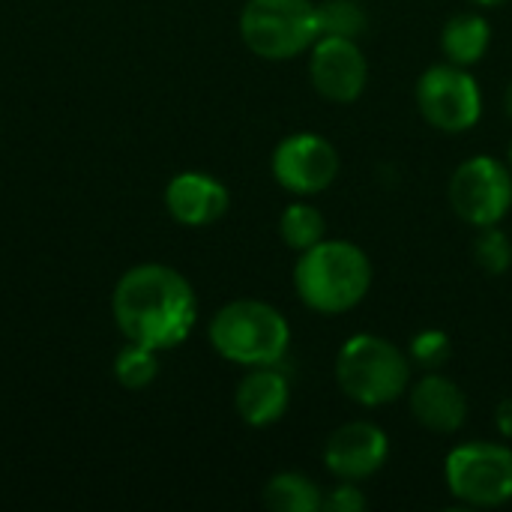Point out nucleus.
I'll list each match as a JSON object with an SVG mask.
<instances>
[{
  "mask_svg": "<svg viewBox=\"0 0 512 512\" xmlns=\"http://www.w3.org/2000/svg\"><path fill=\"white\" fill-rule=\"evenodd\" d=\"M114 324L126 342L168 351L186 342L198 321V300L183 273L168 264L126 270L111 294Z\"/></svg>",
  "mask_w": 512,
  "mask_h": 512,
  "instance_id": "nucleus-1",
  "label": "nucleus"
},
{
  "mask_svg": "<svg viewBox=\"0 0 512 512\" xmlns=\"http://www.w3.org/2000/svg\"><path fill=\"white\" fill-rule=\"evenodd\" d=\"M294 288L312 312L345 315L366 300L372 288V261L357 243L324 237L300 252L294 264Z\"/></svg>",
  "mask_w": 512,
  "mask_h": 512,
  "instance_id": "nucleus-2",
  "label": "nucleus"
},
{
  "mask_svg": "<svg viewBox=\"0 0 512 512\" xmlns=\"http://www.w3.org/2000/svg\"><path fill=\"white\" fill-rule=\"evenodd\" d=\"M213 351L237 366H276L285 360L291 345V327L285 315L252 297L225 303L207 327Z\"/></svg>",
  "mask_w": 512,
  "mask_h": 512,
  "instance_id": "nucleus-3",
  "label": "nucleus"
},
{
  "mask_svg": "<svg viewBox=\"0 0 512 512\" xmlns=\"http://www.w3.org/2000/svg\"><path fill=\"white\" fill-rule=\"evenodd\" d=\"M411 378L414 363L408 351L375 333L351 336L336 354V384L363 408H384L408 396Z\"/></svg>",
  "mask_w": 512,
  "mask_h": 512,
  "instance_id": "nucleus-4",
  "label": "nucleus"
},
{
  "mask_svg": "<svg viewBox=\"0 0 512 512\" xmlns=\"http://www.w3.org/2000/svg\"><path fill=\"white\" fill-rule=\"evenodd\" d=\"M321 36L318 3L312 0H246L240 39L261 60H291Z\"/></svg>",
  "mask_w": 512,
  "mask_h": 512,
  "instance_id": "nucleus-5",
  "label": "nucleus"
},
{
  "mask_svg": "<svg viewBox=\"0 0 512 512\" xmlns=\"http://www.w3.org/2000/svg\"><path fill=\"white\" fill-rule=\"evenodd\" d=\"M444 480L465 507H504L512 501V447L495 441L459 444L447 453Z\"/></svg>",
  "mask_w": 512,
  "mask_h": 512,
  "instance_id": "nucleus-6",
  "label": "nucleus"
},
{
  "mask_svg": "<svg viewBox=\"0 0 512 512\" xmlns=\"http://www.w3.org/2000/svg\"><path fill=\"white\" fill-rule=\"evenodd\" d=\"M417 108L432 129L462 135L483 117V93L477 78L456 63H438L417 81Z\"/></svg>",
  "mask_w": 512,
  "mask_h": 512,
  "instance_id": "nucleus-7",
  "label": "nucleus"
},
{
  "mask_svg": "<svg viewBox=\"0 0 512 512\" xmlns=\"http://www.w3.org/2000/svg\"><path fill=\"white\" fill-rule=\"evenodd\" d=\"M453 213L480 228L501 225L512 210V168L495 156H471L450 177Z\"/></svg>",
  "mask_w": 512,
  "mask_h": 512,
  "instance_id": "nucleus-8",
  "label": "nucleus"
},
{
  "mask_svg": "<svg viewBox=\"0 0 512 512\" xmlns=\"http://www.w3.org/2000/svg\"><path fill=\"white\" fill-rule=\"evenodd\" d=\"M339 165L336 147L315 132H294L282 138L270 159L276 183L300 198L330 189L339 177Z\"/></svg>",
  "mask_w": 512,
  "mask_h": 512,
  "instance_id": "nucleus-9",
  "label": "nucleus"
},
{
  "mask_svg": "<svg viewBox=\"0 0 512 512\" xmlns=\"http://www.w3.org/2000/svg\"><path fill=\"white\" fill-rule=\"evenodd\" d=\"M309 78L327 102L351 105L369 84V60L357 39L318 36V42L309 48Z\"/></svg>",
  "mask_w": 512,
  "mask_h": 512,
  "instance_id": "nucleus-10",
  "label": "nucleus"
},
{
  "mask_svg": "<svg viewBox=\"0 0 512 512\" xmlns=\"http://www.w3.org/2000/svg\"><path fill=\"white\" fill-rule=\"evenodd\" d=\"M390 459V438L369 420H351L339 426L324 444V465L336 480H369Z\"/></svg>",
  "mask_w": 512,
  "mask_h": 512,
  "instance_id": "nucleus-11",
  "label": "nucleus"
},
{
  "mask_svg": "<svg viewBox=\"0 0 512 512\" xmlns=\"http://www.w3.org/2000/svg\"><path fill=\"white\" fill-rule=\"evenodd\" d=\"M408 405L414 420L435 435H456L468 420L465 390L441 372H423L417 381H411Z\"/></svg>",
  "mask_w": 512,
  "mask_h": 512,
  "instance_id": "nucleus-12",
  "label": "nucleus"
},
{
  "mask_svg": "<svg viewBox=\"0 0 512 512\" xmlns=\"http://www.w3.org/2000/svg\"><path fill=\"white\" fill-rule=\"evenodd\" d=\"M231 195L225 183L204 171H183L165 186V207L186 228H207L228 213Z\"/></svg>",
  "mask_w": 512,
  "mask_h": 512,
  "instance_id": "nucleus-13",
  "label": "nucleus"
},
{
  "mask_svg": "<svg viewBox=\"0 0 512 512\" xmlns=\"http://www.w3.org/2000/svg\"><path fill=\"white\" fill-rule=\"evenodd\" d=\"M291 405V381L276 366H252L237 390H234V408L240 420L252 429H267L285 417Z\"/></svg>",
  "mask_w": 512,
  "mask_h": 512,
  "instance_id": "nucleus-14",
  "label": "nucleus"
},
{
  "mask_svg": "<svg viewBox=\"0 0 512 512\" xmlns=\"http://www.w3.org/2000/svg\"><path fill=\"white\" fill-rule=\"evenodd\" d=\"M492 45V24L480 12H456L441 30V51L447 63L474 66L486 57Z\"/></svg>",
  "mask_w": 512,
  "mask_h": 512,
  "instance_id": "nucleus-15",
  "label": "nucleus"
},
{
  "mask_svg": "<svg viewBox=\"0 0 512 512\" xmlns=\"http://www.w3.org/2000/svg\"><path fill=\"white\" fill-rule=\"evenodd\" d=\"M264 507L273 512H318L324 510V492L315 480L297 471H282L264 486Z\"/></svg>",
  "mask_w": 512,
  "mask_h": 512,
  "instance_id": "nucleus-16",
  "label": "nucleus"
},
{
  "mask_svg": "<svg viewBox=\"0 0 512 512\" xmlns=\"http://www.w3.org/2000/svg\"><path fill=\"white\" fill-rule=\"evenodd\" d=\"M279 237L288 249H294L300 255L327 237V219L315 204L294 201L285 207V213L279 219Z\"/></svg>",
  "mask_w": 512,
  "mask_h": 512,
  "instance_id": "nucleus-17",
  "label": "nucleus"
},
{
  "mask_svg": "<svg viewBox=\"0 0 512 512\" xmlns=\"http://www.w3.org/2000/svg\"><path fill=\"white\" fill-rule=\"evenodd\" d=\"M159 351L147 348V345H135L129 342L117 357H114V378L120 387L126 390H144L156 381L159 375Z\"/></svg>",
  "mask_w": 512,
  "mask_h": 512,
  "instance_id": "nucleus-18",
  "label": "nucleus"
},
{
  "mask_svg": "<svg viewBox=\"0 0 512 512\" xmlns=\"http://www.w3.org/2000/svg\"><path fill=\"white\" fill-rule=\"evenodd\" d=\"M318 18H321V36H345V39H360L369 24V15L360 0H321Z\"/></svg>",
  "mask_w": 512,
  "mask_h": 512,
  "instance_id": "nucleus-19",
  "label": "nucleus"
},
{
  "mask_svg": "<svg viewBox=\"0 0 512 512\" xmlns=\"http://www.w3.org/2000/svg\"><path fill=\"white\" fill-rule=\"evenodd\" d=\"M408 357L420 372H441L453 357V342L444 330H420L408 345Z\"/></svg>",
  "mask_w": 512,
  "mask_h": 512,
  "instance_id": "nucleus-20",
  "label": "nucleus"
},
{
  "mask_svg": "<svg viewBox=\"0 0 512 512\" xmlns=\"http://www.w3.org/2000/svg\"><path fill=\"white\" fill-rule=\"evenodd\" d=\"M474 258L489 276H504L512 267V240L498 228H480V237L474 243Z\"/></svg>",
  "mask_w": 512,
  "mask_h": 512,
  "instance_id": "nucleus-21",
  "label": "nucleus"
},
{
  "mask_svg": "<svg viewBox=\"0 0 512 512\" xmlns=\"http://www.w3.org/2000/svg\"><path fill=\"white\" fill-rule=\"evenodd\" d=\"M366 504H369L366 495L351 480H339L330 492H324V510L327 512H360L366 510Z\"/></svg>",
  "mask_w": 512,
  "mask_h": 512,
  "instance_id": "nucleus-22",
  "label": "nucleus"
},
{
  "mask_svg": "<svg viewBox=\"0 0 512 512\" xmlns=\"http://www.w3.org/2000/svg\"><path fill=\"white\" fill-rule=\"evenodd\" d=\"M495 426H498L501 438H512V399H504L495 408Z\"/></svg>",
  "mask_w": 512,
  "mask_h": 512,
  "instance_id": "nucleus-23",
  "label": "nucleus"
},
{
  "mask_svg": "<svg viewBox=\"0 0 512 512\" xmlns=\"http://www.w3.org/2000/svg\"><path fill=\"white\" fill-rule=\"evenodd\" d=\"M504 111H507V117L512 120V81L507 84V90H504Z\"/></svg>",
  "mask_w": 512,
  "mask_h": 512,
  "instance_id": "nucleus-24",
  "label": "nucleus"
},
{
  "mask_svg": "<svg viewBox=\"0 0 512 512\" xmlns=\"http://www.w3.org/2000/svg\"><path fill=\"white\" fill-rule=\"evenodd\" d=\"M474 6H483V9H492V6H504V3H510V0H471Z\"/></svg>",
  "mask_w": 512,
  "mask_h": 512,
  "instance_id": "nucleus-25",
  "label": "nucleus"
},
{
  "mask_svg": "<svg viewBox=\"0 0 512 512\" xmlns=\"http://www.w3.org/2000/svg\"><path fill=\"white\" fill-rule=\"evenodd\" d=\"M510 168H512V141H510Z\"/></svg>",
  "mask_w": 512,
  "mask_h": 512,
  "instance_id": "nucleus-26",
  "label": "nucleus"
}]
</instances>
